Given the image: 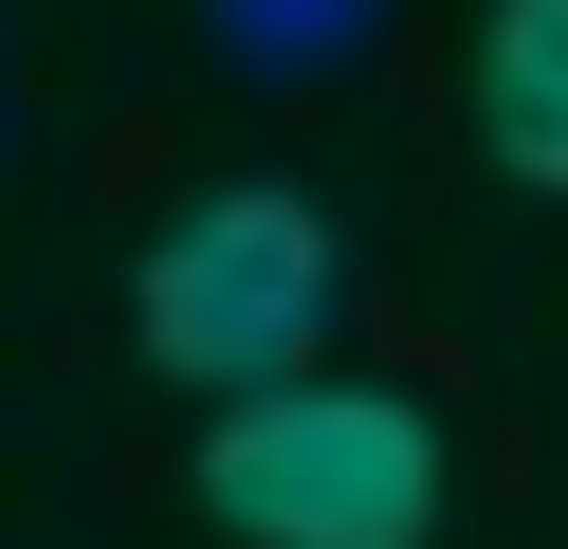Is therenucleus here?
<instances>
[{"instance_id": "obj_3", "label": "nucleus", "mask_w": 568, "mask_h": 549, "mask_svg": "<svg viewBox=\"0 0 568 549\" xmlns=\"http://www.w3.org/2000/svg\"><path fill=\"white\" fill-rule=\"evenodd\" d=\"M477 146L568 202V0H495L477 19Z\"/></svg>"}, {"instance_id": "obj_4", "label": "nucleus", "mask_w": 568, "mask_h": 549, "mask_svg": "<svg viewBox=\"0 0 568 549\" xmlns=\"http://www.w3.org/2000/svg\"><path fill=\"white\" fill-rule=\"evenodd\" d=\"M202 19H221V55H239V73L312 92V73H348V55H367V19H385V0H202Z\"/></svg>"}, {"instance_id": "obj_2", "label": "nucleus", "mask_w": 568, "mask_h": 549, "mask_svg": "<svg viewBox=\"0 0 568 549\" xmlns=\"http://www.w3.org/2000/svg\"><path fill=\"white\" fill-rule=\"evenodd\" d=\"M331 220L294 202V183H221V202H184L148 238V275H129V329H148V366H184V385L257 403V385H312V348H331Z\"/></svg>"}, {"instance_id": "obj_1", "label": "nucleus", "mask_w": 568, "mask_h": 549, "mask_svg": "<svg viewBox=\"0 0 568 549\" xmlns=\"http://www.w3.org/2000/svg\"><path fill=\"white\" fill-rule=\"evenodd\" d=\"M202 512L239 549H422L440 531V421L385 385H257L202 421Z\"/></svg>"}]
</instances>
